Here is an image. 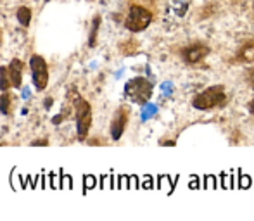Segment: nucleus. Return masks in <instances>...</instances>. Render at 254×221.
<instances>
[{
	"label": "nucleus",
	"instance_id": "f257e3e1",
	"mask_svg": "<svg viewBox=\"0 0 254 221\" xmlns=\"http://www.w3.org/2000/svg\"><path fill=\"white\" fill-rule=\"evenodd\" d=\"M71 101L74 104V116H76V137L78 140H87L92 119H94L92 106L81 95H74V99H71Z\"/></svg>",
	"mask_w": 254,
	"mask_h": 221
},
{
	"label": "nucleus",
	"instance_id": "f03ea898",
	"mask_svg": "<svg viewBox=\"0 0 254 221\" xmlns=\"http://www.w3.org/2000/svg\"><path fill=\"white\" fill-rule=\"evenodd\" d=\"M152 90H154L152 83L144 76L131 78V80H128L127 85H125V95H127L131 102L140 104V106L147 104L149 99L152 97Z\"/></svg>",
	"mask_w": 254,
	"mask_h": 221
},
{
	"label": "nucleus",
	"instance_id": "7ed1b4c3",
	"mask_svg": "<svg viewBox=\"0 0 254 221\" xmlns=\"http://www.w3.org/2000/svg\"><path fill=\"white\" fill-rule=\"evenodd\" d=\"M227 94H225V88L221 85H214V87L206 88L201 94H197L192 101V106L199 110H206L211 108H216V106L223 104Z\"/></svg>",
	"mask_w": 254,
	"mask_h": 221
},
{
	"label": "nucleus",
	"instance_id": "20e7f679",
	"mask_svg": "<svg viewBox=\"0 0 254 221\" xmlns=\"http://www.w3.org/2000/svg\"><path fill=\"white\" fill-rule=\"evenodd\" d=\"M151 23H152V12L142 5H131L130 10H128L127 19H125V26L131 33H138V31L147 30Z\"/></svg>",
	"mask_w": 254,
	"mask_h": 221
},
{
	"label": "nucleus",
	"instance_id": "39448f33",
	"mask_svg": "<svg viewBox=\"0 0 254 221\" xmlns=\"http://www.w3.org/2000/svg\"><path fill=\"white\" fill-rule=\"evenodd\" d=\"M31 78H33V87L37 92H44L49 85V67L42 55L35 54L30 59Z\"/></svg>",
	"mask_w": 254,
	"mask_h": 221
},
{
	"label": "nucleus",
	"instance_id": "423d86ee",
	"mask_svg": "<svg viewBox=\"0 0 254 221\" xmlns=\"http://www.w3.org/2000/svg\"><path fill=\"white\" fill-rule=\"evenodd\" d=\"M128 117H130V109H128L127 106L118 108V110L113 116V121H111V138H113V140H120V138L123 137L125 130H127V124H128Z\"/></svg>",
	"mask_w": 254,
	"mask_h": 221
},
{
	"label": "nucleus",
	"instance_id": "0eeeda50",
	"mask_svg": "<svg viewBox=\"0 0 254 221\" xmlns=\"http://www.w3.org/2000/svg\"><path fill=\"white\" fill-rule=\"evenodd\" d=\"M207 54H209V47H207L206 44L197 42V44L187 45V47L182 51V59L187 64H197V62H201Z\"/></svg>",
	"mask_w": 254,
	"mask_h": 221
},
{
	"label": "nucleus",
	"instance_id": "6e6552de",
	"mask_svg": "<svg viewBox=\"0 0 254 221\" xmlns=\"http://www.w3.org/2000/svg\"><path fill=\"white\" fill-rule=\"evenodd\" d=\"M7 67H9V76H10V83H12V88H21V85H23L24 64L21 62L19 59H12Z\"/></svg>",
	"mask_w": 254,
	"mask_h": 221
},
{
	"label": "nucleus",
	"instance_id": "1a4fd4ad",
	"mask_svg": "<svg viewBox=\"0 0 254 221\" xmlns=\"http://www.w3.org/2000/svg\"><path fill=\"white\" fill-rule=\"evenodd\" d=\"M237 59L241 62H253L254 60V40H248L239 47Z\"/></svg>",
	"mask_w": 254,
	"mask_h": 221
},
{
	"label": "nucleus",
	"instance_id": "9d476101",
	"mask_svg": "<svg viewBox=\"0 0 254 221\" xmlns=\"http://www.w3.org/2000/svg\"><path fill=\"white\" fill-rule=\"evenodd\" d=\"M16 17H17V21H19L21 26L28 28V26H30V23H31V9H30V7H26V5L17 7Z\"/></svg>",
	"mask_w": 254,
	"mask_h": 221
},
{
	"label": "nucleus",
	"instance_id": "9b49d317",
	"mask_svg": "<svg viewBox=\"0 0 254 221\" xmlns=\"http://www.w3.org/2000/svg\"><path fill=\"white\" fill-rule=\"evenodd\" d=\"M99 28H101V16H95L92 21V28H90V35H88V47H95L97 45V35H99Z\"/></svg>",
	"mask_w": 254,
	"mask_h": 221
},
{
	"label": "nucleus",
	"instance_id": "f8f14e48",
	"mask_svg": "<svg viewBox=\"0 0 254 221\" xmlns=\"http://www.w3.org/2000/svg\"><path fill=\"white\" fill-rule=\"evenodd\" d=\"M189 5H190V0H171V9L175 10L178 17H184L187 12Z\"/></svg>",
	"mask_w": 254,
	"mask_h": 221
},
{
	"label": "nucleus",
	"instance_id": "ddd939ff",
	"mask_svg": "<svg viewBox=\"0 0 254 221\" xmlns=\"http://www.w3.org/2000/svg\"><path fill=\"white\" fill-rule=\"evenodd\" d=\"M10 109H12V97H10V94L3 92V94L0 95V112H2L3 116H9Z\"/></svg>",
	"mask_w": 254,
	"mask_h": 221
},
{
	"label": "nucleus",
	"instance_id": "4468645a",
	"mask_svg": "<svg viewBox=\"0 0 254 221\" xmlns=\"http://www.w3.org/2000/svg\"><path fill=\"white\" fill-rule=\"evenodd\" d=\"M10 87H12V83H10L9 67L0 66V90H2V92H7Z\"/></svg>",
	"mask_w": 254,
	"mask_h": 221
},
{
	"label": "nucleus",
	"instance_id": "2eb2a0df",
	"mask_svg": "<svg viewBox=\"0 0 254 221\" xmlns=\"http://www.w3.org/2000/svg\"><path fill=\"white\" fill-rule=\"evenodd\" d=\"M156 112H157V108H156V106H152V104H145L144 110H142V121H147L149 117H152Z\"/></svg>",
	"mask_w": 254,
	"mask_h": 221
},
{
	"label": "nucleus",
	"instance_id": "dca6fc26",
	"mask_svg": "<svg viewBox=\"0 0 254 221\" xmlns=\"http://www.w3.org/2000/svg\"><path fill=\"white\" fill-rule=\"evenodd\" d=\"M163 90H164V94H171V90H173V87H171L170 81H164V83H163Z\"/></svg>",
	"mask_w": 254,
	"mask_h": 221
},
{
	"label": "nucleus",
	"instance_id": "f3484780",
	"mask_svg": "<svg viewBox=\"0 0 254 221\" xmlns=\"http://www.w3.org/2000/svg\"><path fill=\"white\" fill-rule=\"evenodd\" d=\"M31 145H49V142L45 140V138H42V140H35V142H31Z\"/></svg>",
	"mask_w": 254,
	"mask_h": 221
},
{
	"label": "nucleus",
	"instance_id": "a211bd4d",
	"mask_svg": "<svg viewBox=\"0 0 254 221\" xmlns=\"http://www.w3.org/2000/svg\"><path fill=\"white\" fill-rule=\"evenodd\" d=\"M63 119H64V116H63V114H59V116L54 117L52 123H54V124H61V121H63Z\"/></svg>",
	"mask_w": 254,
	"mask_h": 221
},
{
	"label": "nucleus",
	"instance_id": "6ab92c4d",
	"mask_svg": "<svg viewBox=\"0 0 254 221\" xmlns=\"http://www.w3.org/2000/svg\"><path fill=\"white\" fill-rule=\"evenodd\" d=\"M248 109H249V112H251L253 116H254V99H253V101H251V102H249V104H248Z\"/></svg>",
	"mask_w": 254,
	"mask_h": 221
},
{
	"label": "nucleus",
	"instance_id": "aec40b11",
	"mask_svg": "<svg viewBox=\"0 0 254 221\" xmlns=\"http://www.w3.org/2000/svg\"><path fill=\"white\" fill-rule=\"evenodd\" d=\"M54 104V101H52V97H47V101H45V108H51V106Z\"/></svg>",
	"mask_w": 254,
	"mask_h": 221
},
{
	"label": "nucleus",
	"instance_id": "412c9836",
	"mask_svg": "<svg viewBox=\"0 0 254 221\" xmlns=\"http://www.w3.org/2000/svg\"><path fill=\"white\" fill-rule=\"evenodd\" d=\"M0 44H2V31H0Z\"/></svg>",
	"mask_w": 254,
	"mask_h": 221
}]
</instances>
